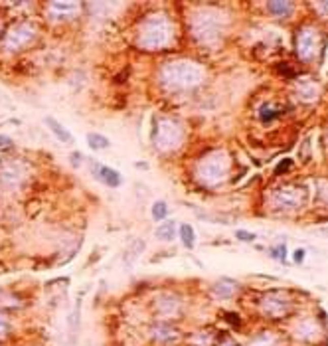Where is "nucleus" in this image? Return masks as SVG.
<instances>
[{"mask_svg":"<svg viewBox=\"0 0 328 346\" xmlns=\"http://www.w3.org/2000/svg\"><path fill=\"white\" fill-rule=\"evenodd\" d=\"M176 38L174 24L166 14H150L141 22L137 30V42L145 50H164Z\"/></svg>","mask_w":328,"mask_h":346,"instance_id":"1","label":"nucleus"},{"mask_svg":"<svg viewBox=\"0 0 328 346\" xmlns=\"http://www.w3.org/2000/svg\"><path fill=\"white\" fill-rule=\"evenodd\" d=\"M160 83L170 91H188L198 87L204 81V72L198 64L180 59V61H168L160 68Z\"/></svg>","mask_w":328,"mask_h":346,"instance_id":"2","label":"nucleus"},{"mask_svg":"<svg viewBox=\"0 0 328 346\" xmlns=\"http://www.w3.org/2000/svg\"><path fill=\"white\" fill-rule=\"evenodd\" d=\"M229 174V159L223 150L204 156L196 166V178L208 188H216Z\"/></svg>","mask_w":328,"mask_h":346,"instance_id":"3","label":"nucleus"},{"mask_svg":"<svg viewBox=\"0 0 328 346\" xmlns=\"http://www.w3.org/2000/svg\"><path fill=\"white\" fill-rule=\"evenodd\" d=\"M152 141L154 146L160 150V152H172L176 150L178 146L182 145L184 141V129L178 121L170 119V117H162L152 133Z\"/></svg>","mask_w":328,"mask_h":346,"instance_id":"4","label":"nucleus"},{"mask_svg":"<svg viewBox=\"0 0 328 346\" xmlns=\"http://www.w3.org/2000/svg\"><path fill=\"white\" fill-rule=\"evenodd\" d=\"M36 34H38L36 24L26 22V20L16 22V24H12V26L6 30V34L2 38V48H4L6 52H20V50L28 48V46L34 42Z\"/></svg>","mask_w":328,"mask_h":346,"instance_id":"5","label":"nucleus"},{"mask_svg":"<svg viewBox=\"0 0 328 346\" xmlns=\"http://www.w3.org/2000/svg\"><path fill=\"white\" fill-rule=\"evenodd\" d=\"M192 34L202 44H216L221 36V20L216 12H198L192 20Z\"/></svg>","mask_w":328,"mask_h":346,"instance_id":"6","label":"nucleus"},{"mask_svg":"<svg viewBox=\"0 0 328 346\" xmlns=\"http://www.w3.org/2000/svg\"><path fill=\"white\" fill-rule=\"evenodd\" d=\"M291 307V299L281 291L267 293L263 299H261V312L265 317H271V319H281L289 312Z\"/></svg>","mask_w":328,"mask_h":346,"instance_id":"7","label":"nucleus"},{"mask_svg":"<svg viewBox=\"0 0 328 346\" xmlns=\"http://www.w3.org/2000/svg\"><path fill=\"white\" fill-rule=\"evenodd\" d=\"M26 166L22 161H4L0 164V184L6 188H18L26 180Z\"/></svg>","mask_w":328,"mask_h":346,"instance_id":"8","label":"nucleus"},{"mask_svg":"<svg viewBox=\"0 0 328 346\" xmlns=\"http://www.w3.org/2000/svg\"><path fill=\"white\" fill-rule=\"evenodd\" d=\"M316 44H318V38H316V32L312 28H301L299 32V38H297V52H299V57L309 61L314 57L316 54Z\"/></svg>","mask_w":328,"mask_h":346,"instance_id":"9","label":"nucleus"},{"mask_svg":"<svg viewBox=\"0 0 328 346\" xmlns=\"http://www.w3.org/2000/svg\"><path fill=\"white\" fill-rule=\"evenodd\" d=\"M89 166H91L93 176L101 184L109 186V188H119L121 182H123V180H121V174H119L115 168H109V166L97 163V161H89Z\"/></svg>","mask_w":328,"mask_h":346,"instance_id":"10","label":"nucleus"},{"mask_svg":"<svg viewBox=\"0 0 328 346\" xmlns=\"http://www.w3.org/2000/svg\"><path fill=\"white\" fill-rule=\"evenodd\" d=\"M154 305H156V310H158L160 317H178L180 310H182L180 299L174 297V295H166V293L156 297Z\"/></svg>","mask_w":328,"mask_h":346,"instance_id":"11","label":"nucleus"},{"mask_svg":"<svg viewBox=\"0 0 328 346\" xmlns=\"http://www.w3.org/2000/svg\"><path fill=\"white\" fill-rule=\"evenodd\" d=\"M273 202L275 206H279V208H289L291 210V208H297L301 204V192L297 188H292V186H283L273 194Z\"/></svg>","mask_w":328,"mask_h":346,"instance_id":"12","label":"nucleus"},{"mask_svg":"<svg viewBox=\"0 0 328 346\" xmlns=\"http://www.w3.org/2000/svg\"><path fill=\"white\" fill-rule=\"evenodd\" d=\"M48 10L52 14H48V18L52 20H70L75 16V12L79 10V2H50Z\"/></svg>","mask_w":328,"mask_h":346,"instance_id":"13","label":"nucleus"},{"mask_svg":"<svg viewBox=\"0 0 328 346\" xmlns=\"http://www.w3.org/2000/svg\"><path fill=\"white\" fill-rule=\"evenodd\" d=\"M152 334H154L156 342H160V344H172L178 338V330L174 327H170V325H166V323L156 325L152 328Z\"/></svg>","mask_w":328,"mask_h":346,"instance_id":"14","label":"nucleus"},{"mask_svg":"<svg viewBox=\"0 0 328 346\" xmlns=\"http://www.w3.org/2000/svg\"><path fill=\"white\" fill-rule=\"evenodd\" d=\"M212 291L218 299H232L234 293L237 291V283L232 281V279H219L218 283L212 287Z\"/></svg>","mask_w":328,"mask_h":346,"instance_id":"15","label":"nucleus"},{"mask_svg":"<svg viewBox=\"0 0 328 346\" xmlns=\"http://www.w3.org/2000/svg\"><path fill=\"white\" fill-rule=\"evenodd\" d=\"M46 125H48L50 131L57 137V141H61V143H65V145H72L73 143V135L63 127V125H59L54 117H46Z\"/></svg>","mask_w":328,"mask_h":346,"instance_id":"16","label":"nucleus"},{"mask_svg":"<svg viewBox=\"0 0 328 346\" xmlns=\"http://www.w3.org/2000/svg\"><path fill=\"white\" fill-rule=\"evenodd\" d=\"M143 251H145V241H143V239H135V241H133V243H130V245L127 247L125 257H123V263H125V267H133L135 259H139Z\"/></svg>","mask_w":328,"mask_h":346,"instance_id":"17","label":"nucleus"},{"mask_svg":"<svg viewBox=\"0 0 328 346\" xmlns=\"http://www.w3.org/2000/svg\"><path fill=\"white\" fill-rule=\"evenodd\" d=\"M154 234L160 241H174V237H176V222L174 219H164V222H160V226L156 228Z\"/></svg>","mask_w":328,"mask_h":346,"instance_id":"18","label":"nucleus"},{"mask_svg":"<svg viewBox=\"0 0 328 346\" xmlns=\"http://www.w3.org/2000/svg\"><path fill=\"white\" fill-rule=\"evenodd\" d=\"M267 8H269V12L277 16V18H283V16H289L292 12V8H294V4L292 2H269L267 4Z\"/></svg>","mask_w":328,"mask_h":346,"instance_id":"19","label":"nucleus"},{"mask_svg":"<svg viewBox=\"0 0 328 346\" xmlns=\"http://www.w3.org/2000/svg\"><path fill=\"white\" fill-rule=\"evenodd\" d=\"M178 236H180V239H182L184 247L194 249V245H196V232H194V228H192L190 224H182V226H180Z\"/></svg>","mask_w":328,"mask_h":346,"instance_id":"20","label":"nucleus"},{"mask_svg":"<svg viewBox=\"0 0 328 346\" xmlns=\"http://www.w3.org/2000/svg\"><path fill=\"white\" fill-rule=\"evenodd\" d=\"M87 145L91 146L93 150H103V148H109L111 141L107 137L99 135V133H89V135H87Z\"/></svg>","mask_w":328,"mask_h":346,"instance_id":"21","label":"nucleus"},{"mask_svg":"<svg viewBox=\"0 0 328 346\" xmlns=\"http://www.w3.org/2000/svg\"><path fill=\"white\" fill-rule=\"evenodd\" d=\"M249 346H277V336L271 332H261L249 342Z\"/></svg>","mask_w":328,"mask_h":346,"instance_id":"22","label":"nucleus"},{"mask_svg":"<svg viewBox=\"0 0 328 346\" xmlns=\"http://www.w3.org/2000/svg\"><path fill=\"white\" fill-rule=\"evenodd\" d=\"M166 216H168V204L162 200L154 202L152 204V219L154 222H164Z\"/></svg>","mask_w":328,"mask_h":346,"instance_id":"23","label":"nucleus"},{"mask_svg":"<svg viewBox=\"0 0 328 346\" xmlns=\"http://www.w3.org/2000/svg\"><path fill=\"white\" fill-rule=\"evenodd\" d=\"M8 334H10V323H8L6 314H4V312H0V342H2Z\"/></svg>","mask_w":328,"mask_h":346,"instance_id":"24","label":"nucleus"},{"mask_svg":"<svg viewBox=\"0 0 328 346\" xmlns=\"http://www.w3.org/2000/svg\"><path fill=\"white\" fill-rule=\"evenodd\" d=\"M236 237L239 241H255V234H251V232H247V230H237Z\"/></svg>","mask_w":328,"mask_h":346,"instance_id":"25","label":"nucleus"},{"mask_svg":"<svg viewBox=\"0 0 328 346\" xmlns=\"http://www.w3.org/2000/svg\"><path fill=\"white\" fill-rule=\"evenodd\" d=\"M291 166H292V161H291V159H283L281 163L277 164V168H275V172H277V174H285V170H289Z\"/></svg>","mask_w":328,"mask_h":346,"instance_id":"26","label":"nucleus"},{"mask_svg":"<svg viewBox=\"0 0 328 346\" xmlns=\"http://www.w3.org/2000/svg\"><path fill=\"white\" fill-rule=\"evenodd\" d=\"M287 245H279V247H275V249H271V255L273 257H277V259H281V261H285L287 259Z\"/></svg>","mask_w":328,"mask_h":346,"instance_id":"27","label":"nucleus"},{"mask_svg":"<svg viewBox=\"0 0 328 346\" xmlns=\"http://www.w3.org/2000/svg\"><path fill=\"white\" fill-rule=\"evenodd\" d=\"M259 117H261L265 123H269L271 119L277 117V113H275V111H267V107H261V109H259Z\"/></svg>","mask_w":328,"mask_h":346,"instance_id":"28","label":"nucleus"},{"mask_svg":"<svg viewBox=\"0 0 328 346\" xmlns=\"http://www.w3.org/2000/svg\"><path fill=\"white\" fill-rule=\"evenodd\" d=\"M305 249H297L294 251V255H292V259H294V263H303L305 261Z\"/></svg>","mask_w":328,"mask_h":346,"instance_id":"29","label":"nucleus"},{"mask_svg":"<svg viewBox=\"0 0 328 346\" xmlns=\"http://www.w3.org/2000/svg\"><path fill=\"white\" fill-rule=\"evenodd\" d=\"M83 161V154L81 152H73L72 154V163H73V166H79V163Z\"/></svg>","mask_w":328,"mask_h":346,"instance_id":"30","label":"nucleus"},{"mask_svg":"<svg viewBox=\"0 0 328 346\" xmlns=\"http://www.w3.org/2000/svg\"><path fill=\"white\" fill-rule=\"evenodd\" d=\"M0 146H12V141H10L8 137H2V135H0Z\"/></svg>","mask_w":328,"mask_h":346,"instance_id":"31","label":"nucleus"},{"mask_svg":"<svg viewBox=\"0 0 328 346\" xmlns=\"http://www.w3.org/2000/svg\"><path fill=\"white\" fill-rule=\"evenodd\" d=\"M219 346H237V344L234 342V340H223V342H221Z\"/></svg>","mask_w":328,"mask_h":346,"instance_id":"32","label":"nucleus"}]
</instances>
